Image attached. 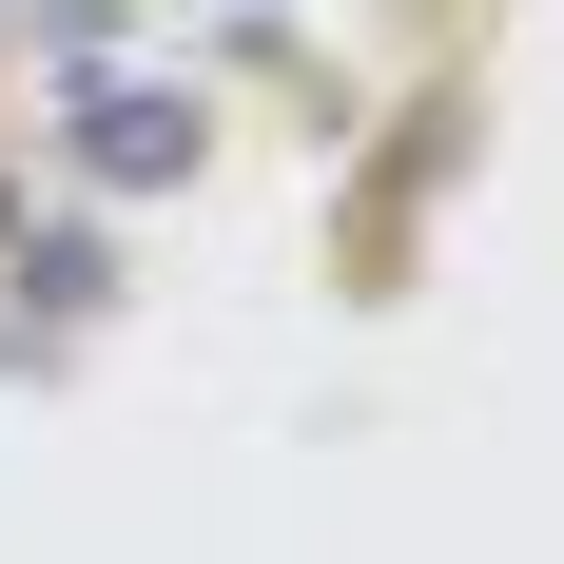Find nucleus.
I'll list each match as a JSON object with an SVG mask.
<instances>
[{"mask_svg": "<svg viewBox=\"0 0 564 564\" xmlns=\"http://www.w3.org/2000/svg\"><path fill=\"white\" fill-rule=\"evenodd\" d=\"M78 156H98L117 195H175V175H195V98H156V78H117V98H78Z\"/></svg>", "mask_w": 564, "mask_h": 564, "instance_id": "nucleus-1", "label": "nucleus"}]
</instances>
